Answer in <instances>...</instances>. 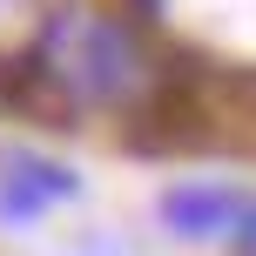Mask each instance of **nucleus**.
<instances>
[{
  "label": "nucleus",
  "mask_w": 256,
  "mask_h": 256,
  "mask_svg": "<svg viewBox=\"0 0 256 256\" xmlns=\"http://www.w3.org/2000/svg\"><path fill=\"white\" fill-rule=\"evenodd\" d=\"M54 81H61L74 102H94V108H128L148 94L155 68L148 54L135 48L122 20H102V14H61L48 34V54H40Z\"/></svg>",
  "instance_id": "1"
},
{
  "label": "nucleus",
  "mask_w": 256,
  "mask_h": 256,
  "mask_svg": "<svg viewBox=\"0 0 256 256\" xmlns=\"http://www.w3.org/2000/svg\"><path fill=\"white\" fill-rule=\"evenodd\" d=\"M68 189H74V182H68L61 168H48V162H7V176H0V216L27 222L48 202H61Z\"/></svg>",
  "instance_id": "2"
},
{
  "label": "nucleus",
  "mask_w": 256,
  "mask_h": 256,
  "mask_svg": "<svg viewBox=\"0 0 256 256\" xmlns=\"http://www.w3.org/2000/svg\"><path fill=\"white\" fill-rule=\"evenodd\" d=\"M243 250H256V230H243Z\"/></svg>",
  "instance_id": "4"
},
{
  "label": "nucleus",
  "mask_w": 256,
  "mask_h": 256,
  "mask_svg": "<svg viewBox=\"0 0 256 256\" xmlns=\"http://www.w3.org/2000/svg\"><path fill=\"white\" fill-rule=\"evenodd\" d=\"M162 209H168V222L189 230V236H209V230H230L236 222V196L230 189H176Z\"/></svg>",
  "instance_id": "3"
}]
</instances>
